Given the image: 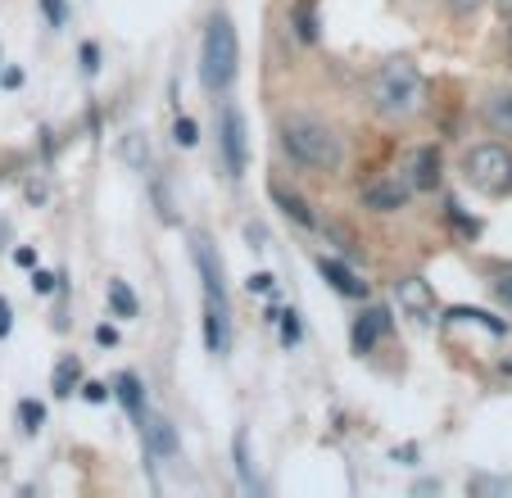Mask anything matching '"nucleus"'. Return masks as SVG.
I'll return each mask as SVG.
<instances>
[{
	"label": "nucleus",
	"mask_w": 512,
	"mask_h": 498,
	"mask_svg": "<svg viewBox=\"0 0 512 498\" xmlns=\"http://www.w3.org/2000/svg\"><path fill=\"white\" fill-rule=\"evenodd\" d=\"M141 444H145V458H159V462H177L182 458V440H177V426L168 422L164 412H150L145 408L141 422Z\"/></svg>",
	"instance_id": "6e6552de"
},
{
	"label": "nucleus",
	"mask_w": 512,
	"mask_h": 498,
	"mask_svg": "<svg viewBox=\"0 0 512 498\" xmlns=\"http://www.w3.org/2000/svg\"><path fill=\"white\" fill-rule=\"evenodd\" d=\"M481 123L494 136H512V87H499L481 100Z\"/></svg>",
	"instance_id": "f8f14e48"
},
{
	"label": "nucleus",
	"mask_w": 512,
	"mask_h": 498,
	"mask_svg": "<svg viewBox=\"0 0 512 498\" xmlns=\"http://www.w3.org/2000/svg\"><path fill=\"white\" fill-rule=\"evenodd\" d=\"M494 295H499V304L512 308V277H499V281H494Z\"/></svg>",
	"instance_id": "c9c22d12"
},
{
	"label": "nucleus",
	"mask_w": 512,
	"mask_h": 498,
	"mask_svg": "<svg viewBox=\"0 0 512 498\" xmlns=\"http://www.w3.org/2000/svg\"><path fill=\"white\" fill-rule=\"evenodd\" d=\"M0 87H5V91H19L23 87V68H5V73H0Z\"/></svg>",
	"instance_id": "473e14b6"
},
{
	"label": "nucleus",
	"mask_w": 512,
	"mask_h": 498,
	"mask_svg": "<svg viewBox=\"0 0 512 498\" xmlns=\"http://www.w3.org/2000/svg\"><path fill=\"white\" fill-rule=\"evenodd\" d=\"M96 345H105V349H114L118 345V331H114V326H96Z\"/></svg>",
	"instance_id": "f704fd0d"
},
{
	"label": "nucleus",
	"mask_w": 512,
	"mask_h": 498,
	"mask_svg": "<svg viewBox=\"0 0 512 498\" xmlns=\"http://www.w3.org/2000/svg\"><path fill=\"white\" fill-rule=\"evenodd\" d=\"M218 154H223V173L232 177V182H241L245 159H250V141H245V114L232 100L218 109Z\"/></svg>",
	"instance_id": "39448f33"
},
{
	"label": "nucleus",
	"mask_w": 512,
	"mask_h": 498,
	"mask_svg": "<svg viewBox=\"0 0 512 498\" xmlns=\"http://www.w3.org/2000/svg\"><path fill=\"white\" fill-rule=\"evenodd\" d=\"M14 331V308H10V299H0V340Z\"/></svg>",
	"instance_id": "7c9ffc66"
},
{
	"label": "nucleus",
	"mask_w": 512,
	"mask_h": 498,
	"mask_svg": "<svg viewBox=\"0 0 512 498\" xmlns=\"http://www.w3.org/2000/svg\"><path fill=\"white\" fill-rule=\"evenodd\" d=\"M413 186L417 191H435V186H440V150H435V145H422V150L413 154Z\"/></svg>",
	"instance_id": "2eb2a0df"
},
{
	"label": "nucleus",
	"mask_w": 512,
	"mask_h": 498,
	"mask_svg": "<svg viewBox=\"0 0 512 498\" xmlns=\"http://www.w3.org/2000/svg\"><path fill=\"white\" fill-rule=\"evenodd\" d=\"M41 14H46L50 28H64V23H68V5H64V0H41Z\"/></svg>",
	"instance_id": "a878e982"
},
{
	"label": "nucleus",
	"mask_w": 512,
	"mask_h": 498,
	"mask_svg": "<svg viewBox=\"0 0 512 498\" xmlns=\"http://www.w3.org/2000/svg\"><path fill=\"white\" fill-rule=\"evenodd\" d=\"M236 68H241L236 23L218 10V14H209V23H204V41H200V82H204V91L223 96V91L236 82Z\"/></svg>",
	"instance_id": "7ed1b4c3"
},
{
	"label": "nucleus",
	"mask_w": 512,
	"mask_h": 498,
	"mask_svg": "<svg viewBox=\"0 0 512 498\" xmlns=\"http://www.w3.org/2000/svg\"><path fill=\"white\" fill-rule=\"evenodd\" d=\"M277 141H281V150L300 163V168H309V173L331 177L345 168V141H340L336 127L322 123L318 114H286L277 123Z\"/></svg>",
	"instance_id": "f03ea898"
},
{
	"label": "nucleus",
	"mask_w": 512,
	"mask_h": 498,
	"mask_svg": "<svg viewBox=\"0 0 512 498\" xmlns=\"http://www.w3.org/2000/svg\"><path fill=\"white\" fill-rule=\"evenodd\" d=\"M494 5H499V14H503V19H512V0H494Z\"/></svg>",
	"instance_id": "e433bc0d"
},
{
	"label": "nucleus",
	"mask_w": 512,
	"mask_h": 498,
	"mask_svg": "<svg viewBox=\"0 0 512 498\" xmlns=\"http://www.w3.org/2000/svg\"><path fill=\"white\" fill-rule=\"evenodd\" d=\"M232 458H236V476H241V485L254 489V462H250V435H245V426H236V435H232Z\"/></svg>",
	"instance_id": "aec40b11"
},
{
	"label": "nucleus",
	"mask_w": 512,
	"mask_h": 498,
	"mask_svg": "<svg viewBox=\"0 0 512 498\" xmlns=\"http://www.w3.org/2000/svg\"><path fill=\"white\" fill-rule=\"evenodd\" d=\"M19 426H23V435H37L41 426H46V408H41L37 399H23L19 403Z\"/></svg>",
	"instance_id": "5701e85b"
},
{
	"label": "nucleus",
	"mask_w": 512,
	"mask_h": 498,
	"mask_svg": "<svg viewBox=\"0 0 512 498\" xmlns=\"http://www.w3.org/2000/svg\"><path fill=\"white\" fill-rule=\"evenodd\" d=\"M272 204H277V209L286 213L290 222H300V227H309V231H318V227H322V222L313 218V209H309V204H304V195L286 191V186H281V182H272Z\"/></svg>",
	"instance_id": "ddd939ff"
},
{
	"label": "nucleus",
	"mask_w": 512,
	"mask_h": 498,
	"mask_svg": "<svg viewBox=\"0 0 512 498\" xmlns=\"http://www.w3.org/2000/svg\"><path fill=\"white\" fill-rule=\"evenodd\" d=\"M272 286H277V281H272V272H254V277H250V295H254V290H259V295H272Z\"/></svg>",
	"instance_id": "c756f323"
},
{
	"label": "nucleus",
	"mask_w": 512,
	"mask_h": 498,
	"mask_svg": "<svg viewBox=\"0 0 512 498\" xmlns=\"http://www.w3.org/2000/svg\"><path fill=\"white\" fill-rule=\"evenodd\" d=\"M78 59H82V73H87V77H96V73H100V46H96V41H82Z\"/></svg>",
	"instance_id": "393cba45"
},
{
	"label": "nucleus",
	"mask_w": 512,
	"mask_h": 498,
	"mask_svg": "<svg viewBox=\"0 0 512 498\" xmlns=\"http://www.w3.org/2000/svg\"><path fill=\"white\" fill-rule=\"evenodd\" d=\"M277 326H281V345H286V349H295L304 340V322H300V313H295V308L277 313Z\"/></svg>",
	"instance_id": "4be33fe9"
},
{
	"label": "nucleus",
	"mask_w": 512,
	"mask_h": 498,
	"mask_svg": "<svg viewBox=\"0 0 512 498\" xmlns=\"http://www.w3.org/2000/svg\"><path fill=\"white\" fill-rule=\"evenodd\" d=\"M368 105H372V114L386 118V123H413V118L426 109L422 68H417L408 55L386 59V64L368 77Z\"/></svg>",
	"instance_id": "f257e3e1"
},
{
	"label": "nucleus",
	"mask_w": 512,
	"mask_h": 498,
	"mask_svg": "<svg viewBox=\"0 0 512 498\" xmlns=\"http://www.w3.org/2000/svg\"><path fill=\"white\" fill-rule=\"evenodd\" d=\"M463 182L472 191L490 195V200H503L512 195V150L503 141H481L463 154Z\"/></svg>",
	"instance_id": "20e7f679"
},
{
	"label": "nucleus",
	"mask_w": 512,
	"mask_h": 498,
	"mask_svg": "<svg viewBox=\"0 0 512 498\" xmlns=\"http://www.w3.org/2000/svg\"><path fill=\"white\" fill-rule=\"evenodd\" d=\"M290 28H295V37H300L304 46H313V41H318V28H322L318 0H295V5H290Z\"/></svg>",
	"instance_id": "dca6fc26"
},
{
	"label": "nucleus",
	"mask_w": 512,
	"mask_h": 498,
	"mask_svg": "<svg viewBox=\"0 0 512 498\" xmlns=\"http://www.w3.org/2000/svg\"><path fill=\"white\" fill-rule=\"evenodd\" d=\"M50 390H55V399H68L73 390H82V358H59L55 363V376H50Z\"/></svg>",
	"instance_id": "f3484780"
},
{
	"label": "nucleus",
	"mask_w": 512,
	"mask_h": 498,
	"mask_svg": "<svg viewBox=\"0 0 512 498\" xmlns=\"http://www.w3.org/2000/svg\"><path fill=\"white\" fill-rule=\"evenodd\" d=\"M105 295H109V308H114V317H123V322H132L136 313H141V304H136V295H132V286L127 281H109L105 286Z\"/></svg>",
	"instance_id": "a211bd4d"
},
{
	"label": "nucleus",
	"mask_w": 512,
	"mask_h": 498,
	"mask_svg": "<svg viewBox=\"0 0 512 498\" xmlns=\"http://www.w3.org/2000/svg\"><path fill=\"white\" fill-rule=\"evenodd\" d=\"M395 299H399V308H404V313L422 317V322H431V317H435V290H431V281H422V277L395 281Z\"/></svg>",
	"instance_id": "9d476101"
},
{
	"label": "nucleus",
	"mask_w": 512,
	"mask_h": 498,
	"mask_svg": "<svg viewBox=\"0 0 512 498\" xmlns=\"http://www.w3.org/2000/svg\"><path fill=\"white\" fill-rule=\"evenodd\" d=\"M173 141L182 145V150H191V145L200 141V127H195V118H186V114L177 118V123H173Z\"/></svg>",
	"instance_id": "b1692460"
},
{
	"label": "nucleus",
	"mask_w": 512,
	"mask_h": 498,
	"mask_svg": "<svg viewBox=\"0 0 512 498\" xmlns=\"http://www.w3.org/2000/svg\"><path fill=\"white\" fill-rule=\"evenodd\" d=\"M318 272L327 277V286L336 290V295H345V299H368V281H358V272L349 268L345 259H331V254H322V259H318Z\"/></svg>",
	"instance_id": "9b49d317"
},
{
	"label": "nucleus",
	"mask_w": 512,
	"mask_h": 498,
	"mask_svg": "<svg viewBox=\"0 0 512 498\" xmlns=\"http://www.w3.org/2000/svg\"><path fill=\"white\" fill-rule=\"evenodd\" d=\"M191 254H195V268H200V281H204V308L232 313V299H227V281H223V259L213 254V245H209L204 236H195Z\"/></svg>",
	"instance_id": "0eeeda50"
},
{
	"label": "nucleus",
	"mask_w": 512,
	"mask_h": 498,
	"mask_svg": "<svg viewBox=\"0 0 512 498\" xmlns=\"http://www.w3.org/2000/svg\"><path fill=\"white\" fill-rule=\"evenodd\" d=\"M503 372H508V376H512V358H503Z\"/></svg>",
	"instance_id": "4c0bfd02"
},
{
	"label": "nucleus",
	"mask_w": 512,
	"mask_h": 498,
	"mask_svg": "<svg viewBox=\"0 0 512 498\" xmlns=\"http://www.w3.org/2000/svg\"><path fill=\"white\" fill-rule=\"evenodd\" d=\"M82 399H87V403H105V399H109V385H100V381H82Z\"/></svg>",
	"instance_id": "c85d7f7f"
},
{
	"label": "nucleus",
	"mask_w": 512,
	"mask_h": 498,
	"mask_svg": "<svg viewBox=\"0 0 512 498\" xmlns=\"http://www.w3.org/2000/svg\"><path fill=\"white\" fill-rule=\"evenodd\" d=\"M413 177H404V173H381V177H372L368 186H363V209L368 213H399V209H408V200H413Z\"/></svg>",
	"instance_id": "423d86ee"
},
{
	"label": "nucleus",
	"mask_w": 512,
	"mask_h": 498,
	"mask_svg": "<svg viewBox=\"0 0 512 498\" xmlns=\"http://www.w3.org/2000/svg\"><path fill=\"white\" fill-rule=\"evenodd\" d=\"M381 336H390V308H381V304L363 308V313L354 317V331H349V340H354V354H372Z\"/></svg>",
	"instance_id": "1a4fd4ad"
},
{
	"label": "nucleus",
	"mask_w": 512,
	"mask_h": 498,
	"mask_svg": "<svg viewBox=\"0 0 512 498\" xmlns=\"http://www.w3.org/2000/svg\"><path fill=\"white\" fill-rule=\"evenodd\" d=\"M114 394H118V403L127 408V417H132V422H141V417H145V385H141V376H136V372H118Z\"/></svg>",
	"instance_id": "4468645a"
},
{
	"label": "nucleus",
	"mask_w": 512,
	"mask_h": 498,
	"mask_svg": "<svg viewBox=\"0 0 512 498\" xmlns=\"http://www.w3.org/2000/svg\"><path fill=\"white\" fill-rule=\"evenodd\" d=\"M445 5H449V14H454V19H472L485 0H445Z\"/></svg>",
	"instance_id": "bb28decb"
},
{
	"label": "nucleus",
	"mask_w": 512,
	"mask_h": 498,
	"mask_svg": "<svg viewBox=\"0 0 512 498\" xmlns=\"http://www.w3.org/2000/svg\"><path fill=\"white\" fill-rule=\"evenodd\" d=\"M123 159L132 163L136 173H145V168H150V141H145V132H127L123 136Z\"/></svg>",
	"instance_id": "412c9836"
},
{
	"label": "nucleus",
	"mask_w": 512,
	"mask_h": 498,
	"mask_svg": "<svg viewBox=\"0 0 512 498\" xmlns=\"http://www.w3.org/2000/svg\"><path fill=\"white\" fill-rule=\"evenodd\" d=\"M14 263H19V268H37V249L19 245V249H14Z\"/></svg>",
	"instance_id": "72a5a7b5"
},
{
	"label": "nucleus",
	"mask_w": 512,
	"mask_h": 498,
	"mask_svg": "<svg viewBox=\"0 0 512 498\" xmlns=\"http://www.w3.org/2000/svg\"><path fill=\"white\" fill-rule=\"evenodd\" d=\"M55 286H59V277L55 272H32V290H37V295H55Z\"/></svg>",
	"instance_id": "cd10ccee"
},
{
	"label": "nucleus",
	"mask_w": 512,
	"mask_h": 498,
	"mask_svg": "<svg viewBox=\"0 0 512 498\" xmlns=\"http://www.w3.org/2000/svg\"><path fill=\"white\" fill-rule=\"evenodd\" d=\"M245 240H250L254 249H268V236H263V227H259V222H245Z\"/></svg>",
	"instance_id": "2f4dec72"
},
{
	"label": "nucleus",
	"mask_w": 512,
	"mask_h": 498,
	"mask_svg": "<svg viewBox=\"0 0 512 498\" xmlns=\"http://www.w3.org/2000/svg\"><path fill=\"white\" fill-rule=\"evenodd\" d=\"M449 322H481L490 336H508L512 326L503 322V317H494V313H485V308H449Z\"/></svg>",
	"instance_id": "6ab92c4d"
}]
</instances>
